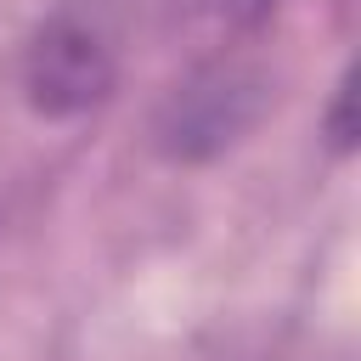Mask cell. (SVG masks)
I'll return each mask as SVG.
<instances>
[{
  "label": "cell",
  "mask_w": 361,
  "mask_h": 361,
  "mask_svg": "<svg viewBox=\"0 0 361 361\" xmlns=\"http://www.w3.org/2000/svg\"><path fill=\"white\" fill-rule=\"evenodd\" d=\"M355 62L338 73V85H333V102H327V113H322V141H327V152L333 158H350L355 152Z\"/></svg>",
  "instance_id": "4"
},
{
  "label": "cell",
  "mask_w": 361,
  "mask_h": 361,
  "mask_svg": "<svg viewBox=\"0 0 361 361\" xmlns=\"http://www.w3.org/2000/svg\"><path fill=\"white\" fill-rule=\"evenodd\" d=\"M124 0H56L17 62V90L34 118H85L118 90Z\"/></svg>",
  "instance_id": "1"
},
{
  "label": "cell",
  "mask_w": 361,
  "mask_h": 361,
  "mask_svg": "<svg viewBox=\"0 0 361 361\" xmlns=\"http://www.w3.org/2000/svg\"><path fill=\"white\" fill-rule=\"evenodd\" d=\"M276 6L282 0H175V23L209 45H231V39L259 34L276 17Z\"/></svg>",
  "instance_id": "3"
},
{
  "label": "cell",
  "mask_w": 361,
  "mask_h": 361,
  "mask_svg": "<svg viewBox=\"0 0 361 361\" xmlns=\"http://www.w3.org/2000/svg\"><path fill=\"white\" fill-rule=\"evenodd\" d=\"M276 102V85L259 62L248 56H203L192 62L158 102H152V118H147V147L164 158V164H214L226 158L231 147H243L259 118L271 113Z\"/></svg>",
  "instance_id": "2"
}]
</instances>
